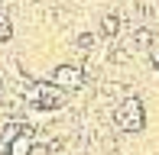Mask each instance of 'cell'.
Returning a JSON list of instances; mask_svg holds the SVG:
<instances>
[{
  "label": "cell",
  "mask_w": 159,
  "mask_h": 155,
  "mask_svg": "<svg viewBox=\"0 0 159 155\" xmlns=\"http://www.w3.org/2000/svg\"><path fill=\"white\" fill-rule=\"evenodd\" d=\"M94 42H98L94 32H81V36H78V48H91Z\"/></svg>",
  "instance_id": "277c9868"
},
{
  "label": "cell",
  "mask_w": 159,
  "mask_h": 155,
  "mask_svg": "<svg viewBox=\"0 0 159 155\" xmlns=\"http://www.w3.org/2000/svg\"><path fill=\"white\" fill-rule=\"evenodd\" d=\"M120 32V19L114 16V13H107L104 19H101V36H107V39H114Z\"/></svg>",
  "instance_id": "3957f363"
},
{
  "label": "cell",
  "mask_w": 159,
  "mask_h": 155,
  "mask_svg": "<svg viewBox=\"0 0 159 155\" xmlns=\"http://www.w3.org/2000/svg\"><path fill=\"white\" fill-rule=\"evenodd\" d=\"M52 84L55 87H62V90H75V87H81L84 84V71L78 65H59L52 71Z\"/></svg>",
  "instance_id": "7a4b0ae2"
},
{
  "label": "cell",
  "mask_w": 159,
  "mask_h": 155,
  "mask_svg": "<svg viewBox=\"0 0 159 155\" xmlns=\"http://www.w3.org/2000/svg\"><path fill=\"white\" fill-rule=\"evenodd\" d=\"M114 119H117V126H120L124 132H140V129H143V110H140V100L124 97V100L117 103V110H114Z\"/></svg>",
  "instance_id": "6da1fadb"
}]
</instances>
